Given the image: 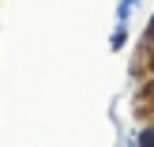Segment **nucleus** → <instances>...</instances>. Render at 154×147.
I'll return each instance as SVG.
<instances>
[{
    "label": "nucleus",
    "mask_w": 154,
    "mask_h": 147,
    "mask_svg": "<svg viewBox=\"0 0 154 147\" xmlns=\"http://www.w3.org/2000/svg\"><path fill=\"white\" fill-rule=\"evenodd\" d=\"M124 42H128V34H124V23H120V27H117V34H113V42H109V45H113V49H120Z\"/></svg>",
    "instance_id": "7ed1b4c3"
},
{
    "label": "nucleus",
    "mask_w": 154,
    "mask_h": 147,
    "mask_svg": "<svg viewBox=\"0 0 154 147\" xmlns=\"http://www.w3.org/2000/svg\"><path fill=\"white\" fill-rule=\"evenodd\" d=\"M147 38L154 42V15H150V23H147Z\"/></svg>",
    "instance_id": "20e7f679"
},
{
    "label": "nucleus",
    "mask_w": 154,
    "mask_h": 147,
    "mask_svg": "<svg viewBox=\"0 0 154 147\" xmlns=\"http://www.w3.org/2000/svg\"><path fill=\"white\" fill-rule=\"evenodd\" d=\"M139 147H154V125H147V128H139V140H135Z\"/></svg>",
    "instance_id": "f257e3e1"
},
{
    "label": "nucleus",
    "mask_w": 154,
    "mask_h": 147,
    "mask_svg": "<svg viewBox=\"0 0 154 147\" xmlns=\"http://www.w3.org/2000/svg\"><path fill=\"white\" fill-rule=\"evenodd\" d=\"M132 4H135V0H120V4H117V23H124L128 15H132Z\"/></svg>",
    "instance_id": "f03ea898"
}]
</instances>
